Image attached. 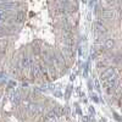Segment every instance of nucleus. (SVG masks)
<instances>
[{
	"label": "nucleus",
	"instance_id": "nucleus-3",
	"mask_svg": "<svg viewBox=\"0 0 122 122\" xmlns=\"http://www.w3.org/2000/svg\"><path fill=\"white\" fill-rule=\"evenodd\" d=\"M114 75V68H106L105 71H103V73H101V79H104L106 77H110Z\"/></svg>",
	"mask_w": 122,
	"mask_h": 122
},
{
	"label": "nucleus",
	"instance_id": "nucleus-2",
	"mask_svg": "<svg viewBox=\"0 0 122 122\" xmlns=\"http://www.w3.org/2000/svg\"><path fill=\"white\" fill-rule=\"evenodd\" d=\"M42 72H43V68H42V66H39V65H34V66L30 67V73H32V76H34V77L39 76Z\"/></svg>",
	"mask_w": 122,
	"mask_h": 122
},
{
	"label": "nucleus",
	"instance_id": "nucleus-4",
	"mask_svg": "<svg viewBox=\"0 0 122 122\" xmlns=\"http://www.w3.org/2000/svg\"><path fill=\"white\" fill-rule=\"evenodd\" d=\"M106 45H107L109 48H111V46L114 45V42H111V40H107V43H106Z\"/></svg>",
	"mask_w": 122,
	"mask_h": 122
},
{
	"label": "nucleus",
	"instance_id": "nucleus-1",
	"mask_svg": "<svg viewBox=\"0 0 122 122\" xmlns=\"http://www.w3.org/2000/svg\"><path fill=\"white\" fill-rule=\"evenodd\" d=\"M59 120V115L55 112V111H51V112H49L45 117V121L46 122H57Z\"/></svg>",
	"mask_w": 122,
	"mask_h": 122
}]
</instances>
